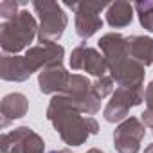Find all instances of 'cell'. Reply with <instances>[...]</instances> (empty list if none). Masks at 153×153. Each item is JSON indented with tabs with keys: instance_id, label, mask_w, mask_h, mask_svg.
<instances>
[{
	"instance_id": "obj_21",
	"label": "cell",
	"mask_w": 153,
	"mask_h": 153,
	"mask_svg": "<svg viewBox=\"0 0 153 153\" xmlns=\"http://www.w3.org/2000/svg\"><path fill=\"white\" fill-rule=\"evenodd\" d=\"M49 153H70L68 149H52V151H49Z\"/></svg>"
},
{
	"instance_id": "obj_4",
	"label": "cell",
	"mask_w": 153,
	"mask_h": 153,
	"mask_svg": "<svg viewBox=\"0 0 153 153\" xmlns=\"http://www.w3.org/2000/svg\"><path fill=\"white\" fill-rule=\"evenodd\" d=\"M34 11L40 15V29L38 40L42 43H56L68 24V18L59 4L56 2H34Z\"/></svg>"
},
{
	"instance_id": "obj_20",
	"label": "cell",
	"mask_w": 153,
	"mask_h": 153,
	"mask_svg": "<svg viewBox=\"0 0 153 153\" xmlns=\"http://www.w3.org/2000/svg\"><path fill=\"white\" fill-rule=\"evenodd\" d=\"M0 15L2 18L7 22V20H13L15 16H18V4L13 2V0H6V2L0 4Z\"/></svg>"
},
{
	"instance_id": "obj_5",
	"label": "cell",
	"mask_w": 153,
	"mask_h": 153,
	"mask_svg": "<svg viewBox=\"0 0 153 153\" xmlns=\"http://www.w3.org/2000/svg\"><path fill=\"white\" fill-rule=\"evenodd\" d=\"M144 101V87H119L108 105L105 106V121L106 123H119L128 119L130 108L140 105Z\"/></svg>"
},
{
	"instance_id": "obj_12",
	"label": "cell",
	"mask_w": 153,
	"mask_h": 153,
	"mask_svg": "<svg viewBox=\"0 0 153 153\" xmlns=\"http://www.w3.org/2000/svg\"><path fill=\"white\" fill-rule=\"evenodd\" d=\"M70 81V74L63 68L61 63L45 67L38 76V85L42 94H61Z\"/></svg>"
},
{
	"instance_id": "obj_9",
	"label": "cell",
	"mask_w": 153,
	"mask_h": 153,
	"mask_svg": "<svg viewBox=\"0 0 153 153\" xmlns=\"http://www.w3.org/2000/svg\"><path fill=\"white\" fill-rule=\"evenodd\" d=\"M43 140L29 126H20L2 135L4 153H43Z\"/></svg>"
},
{
	"instance_id": "obj_23",
	"label": "cell",
	"mask_w": 153,
	"mask_h": 153,
	"mask_svg": "<svg viewBox=\"0 0 153 153\" xmlns=\"http://www.w3.org/2000/svg\"><path fill=\"white\" fill-rule=\"evenodd\" d=\"M144 153H153V144H149V146L144 149Z\"/></svg>"
},
{
	"instance_id": "obj_11",
	"label": "cell",
	"mask_w": 153,
	"mask_h": 153,
	"mask_svg": "<svg viewBox=\"0 0 153 153\" xmlns=\"http://www.w3.org/2000/svg\"><path fill=\"white\" fill-rule=\"evenodd\" d=\"M63 47L58 43H42L38 47H31L25 52V63L29 72H36V70H43L49 65H56L63 61Z\"/></svg>"
},
{
	"instance_id": "obj_17",
	"label": "cell",
	"mask_w": 153,
	"mask_h": 153,
	"mask_svg": "<svg viewBox=\"0 0 153 153\" xmlns=\"http://www.w3.org/2000/svg\"><path fill=\"white\" fill-rule=\"evenodd\" d=\"M135 11L139 15V20H140V25L153 33V2H137L135 6Z\"/></svg>"
},
{
	"instance_id": "obj_18",
	"label": "cell",
	"mask_w": 153,
	"mask_h": 153,
	"mask_svg": "<svg viewBox=\"0 0 153 153\" xmlns=\"http://www.w3.org/2000/svg\"><path fill=\"white\" fill-rule=\"evenodd\" d=\"M144 101H146V110L140 114L142 117V123L144 126H149L153 128V81H149V85L146 87V92H144Z\"/></svg>"
},
{
	"instance_id": "obj_16",
	"label": "cell",
	"mask_w": 153,
	"mask_h": 153,
	"mask_svg": "<svg viewBox=\"0 0 153 153\" xmlns=\"http://www.w3.org/2000/svg\"><path fill=\"white\" fill-rule=\"evenodd\" d=\"M133 6L130 2H114L106 7V22L114 29H123L133 20Z\"/></svg>"
},
{
	"instance_id": "obj_8",
	"label": "cell",
	"mask_w": 153,
	"mask_h": 153,
	"mask_svg": "<svg viewBox=\"0 0 153 153\" xmlns=\"http://www.w3.org/2000/svg\"><path fill=\"white\" fill-rule=\"evenodd\" d=\"M146 135V126L137 117L124 119L114 131V146L117 153H139Z\"/></svg>"
},
{
	"instance_id": "obj_15",
	"label": "cell",
	"mask_w": 153,
	"mask_h": 153,
	"mask_svg": "<svg viewBox=\"0 0 153 153\" xmlns=\"http://www.w3.org/2000/svg\"><path fill=\"white\" fill-rule=\"evenodd\" d=\"M126 42H128V52L131 59H135L142 67H148L153 63V38L133 34V36H128Z\"/></svg>"
},
{
	"instance_id": "obj_22",
	"label": "cell",
	"mask_w": 153,
	"mask_h": 153,
	"mask_svg": "<svg viewBox=\"0 0 153 153\" xmlns=\"http://www.w3.org/2000/svg\"><path fill=\"white\" fill-rule=\"evenodd\" d=\"M87 153H103V151H101V149H97V148H92V149H88Z\"/></svg>"
},
{
	"instance_id": "obj_2",
	"label": "cell",
	"mask_w": 153,
	"mask_h": 153,
	"mask_svg": "<svg viewBox=\"0 0 153 153\" xmlns=\"http://www.w3.org/2000/svg\"><path fill=\"white\" fill-rule=\"evenodd\" d=\"M97 43L106 59L108 70L112 72V78L119 87H142L144 67L131 59L126 36L119 33H108Z\"/></svg>"
},
{
	"instance_id": "obj_13",
	"label": "cell",
	"mask_w": 153,
	"mask_h": 153,
	"mask_svg": "<svg viewBox=\"0 0 153 153\" xmlns=\"http://www.w3.org/2000/svg\"><path fill=\"white\" fill-rule=\"evenodd\" d=\"M29 110V101L24 94L20 92H11L4 96L2 105H0V112H2V128H6L11 121L22 119Z\"/></svg>"
},
{
	"instance_id": "obj_7",
	"label": "cell",
	"mask_w": 153,
	"mask_h": 153,
	"mask_svg": "<svg viewBox=\"0 0 153 153\" xmlns=\"http://www.w3.org/2000/svg\"><path fill=\"white\" fill-rule=\"evenodd\" d=\"M76 13V34L81 40L90 38L103 27V20L99 13L110 4L105 2H81V4H65Z\"/></svg>"
},
{
	"instance_id": "obj_1",
	"label": "cell",
	"mask_w": 153,
	"mask_h": 153,
	"mask_svg": "<svg viewBox=\"0 0 153 153\" xmlns=\"http://www.w3.org/2000/svg\"><path fill=\"white\" fill-rule=\"evenodd\" d=\"M47 119L52 123L63 142L68 146H81L90 135H96L99 131L97 121L92 115L83 117L72 99L63 94H58L51 99Z\"/></svg>"
},
{
	"instance_id": "obj_14",
	"label": "cell",
	"mask_w": 153,
	"mask_h": 153,
	"mask_svg": "<svg viewBox=\"0 0 153 153\" xmlns=\"http://www.w3.org/2000/svg\"><path fill=\"white\" fill-rule=\"evenodd\" d=\"M2 79L4 81H25L31 78V72L27 68L24 56H2Z\"/></svg>"
},
{
	"instance_id": "obj_24",
	"label": "cell",
	"mask_w": 153,
	"mask_h": 153,
	"mask_svg": "<svg viewBox=\"0 0 153 153\" xmlns=\"http://www.w3.org/2000/svg\"><path fill=\"white\" fill-rule=\"evenodd\" d=\"M151 130H153V128H151Z\"/></svg>"
},
{
	"instance_id": "obj_3",
	"label": "cell",
	"mask_w": 153,
	"mask_h": 153,
	"mask_svg": "<svg viewBox=\"0 0 153 153\" xmlns=\"http://www.w3.org/2000/svg\"><path fill=\"white\" fill-rule=\"evenodd\" d=\"M36 20L29 11H20L18 16L4 22L0 27V43L4 54H16L29 47L36 36Z\"/></svg>"
},
{
	"instance_id": "obj_6",
	"label": "cell",
	"mask_w": 153,
	"mask_h": 153,
	"mask_svg": "<svg viewBox=\"0 0 153 153\" xmlns=\"http://www.w3.org/2000/svg\"><path fill=\"white\" fill-rule=\"evenodd\" d=\"M63 96L70 97L72 103L79 108L81 114L94 115L101 108V99L96 96L92 83L81 74H70L68 87L61 92Z\"/></svg>"
},
{
	"instance_id": "obj_19",
	"label": "cell",
	"mask_w": 153,
	"mask_h": 153,
	"mask_svg": "<svg viewBox=\"0 0 153 153\" xmlns=\"http://www.w3.org/2000/svg\"><path fill=\"white\" fill-rule=\"evenodd\" d=\"M92 87H94L96 96L99 99H105L106 96H110L114 92V78H112V76H103V78H97L92 83Z\"/></svg>"
},
{
	"instance_id": "obj_10",
	"label": "cell",
	"mask_w": 153,
	"mask_h": 153,
	"mask_svg": "<svg viewBox=\"0 0 153 153\" xmlns=\"http://www.w3.org/2000/svg\"><path fill=\"white\" fill-rule=\"evenodd\" d=\"M70 67L72 70H85L92 76H96V78H103V76H106V59L105 56L92 49V47H87L85 43L78 45L72 54H70Z\"/></svg>"
}]
</instances>
